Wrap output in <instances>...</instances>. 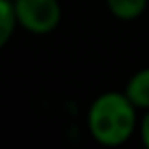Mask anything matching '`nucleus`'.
<instances>
[{
    "label": "nucleus",
    "instance_id": "obj_4",
    "mask_svg": "<svg viewBox=\"0 0 149 149\" xmlns=\"http://www.w3.org/2000/svg\"><path fill=\"white\" fill-rule=\"evenodd\" d=\"M149 0H105L107 9L114 18L123 20V22H130V20H136L145 13Z\"/></svg>",
    "mask_w": 149,
    "mask_h": 149
},
{
    "label": "nucleus",
    "instance_id": "obj_6",
    "mask_svg": "<svg viewBox=\"0 0 149 149\" xmlns=\"http://www.w3.org/2000/svg\"><path fill=\"white\" fill-rule=\"evenodd\" d=\"M140 138H143V145L149 149V110H145L140 118Z\"/></svg>",
    "mask_w": 149,
    "mask_h": 149
},
{
    "label": "nucleus",
    "instance_id": "obj_1",
    "mask_svg": "<svg viewBox=\"0 0 149 149\" xmlns=\"http://www.w3.org/2000/svg\"><path fill=\"white\" fill-rule=\"evenodd\" d=\"M138 107L125 92H103L88 107V132L103 147H118L127 143L138 127Z\"/></svg>",
    "mask_w": 149,
    "mask_h": 149
},
{
    "label": "nucleus",
    "instance_id": "obj_5",
    "mask_svg": "<svg viewBox=\"0 0 149 149\" xmlns=\"http://www.w3.org/2000/svg\"><path fill=\"white\" fill-rule=\"evenodd\" d=\"M20 26L18 11L13 0H0V46H5L11 40L13 31Z\"/></svg>",
    "mask_w": 149,
    "mask_h": 149
},
{
    "label": "nucleus",
    "instance_id": "obj_3",
    "mask_svg": "<svg viewBox=\"0 0 149 149\" xmlns=\"http://www.w3.org/2000/svg\"><path fill=\"white\" fill-rule=\"evenodd\" d=\"M125 94L138 110H149V68H143L130 77Z\"/></svg>",
    "mask_w": 149,
    "mask_h": 149
},
{
    "label": "nucleus",
    "instance_id": "obj_2",
    "mask_svg": "<svg viewBox=\"0 0 149 149\" xmlns=\"http://www.w3.org/2000/svg\"><path fill=\"white\" fill-rule=\"evenodd\" d=\"M13 2L18 11V22L26 33L48 35L59 26V0H13Z\"/></svg>",
    "mask_w": 149,
    "mask_h": 149
}]
</instances>
